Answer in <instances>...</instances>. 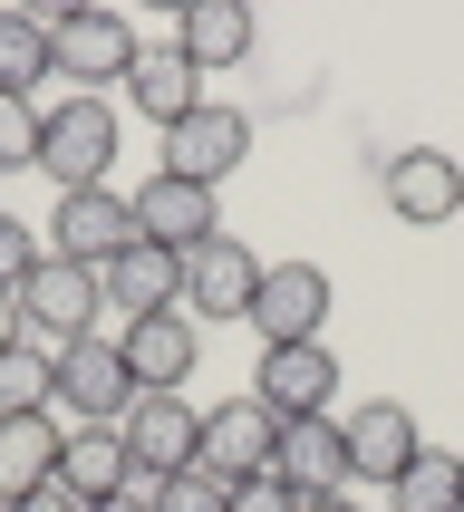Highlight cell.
Instances as JSON below:
<instances>
[{
	"label": "cell",
	"instance_id": "obj_1",
	"mask_svg": "<svg viewBox=\"0 0 464 512\" xmlns=\"http://www.w3.org/2000/svg\"><path fill=\"white\" fill-rule=\"evenodd\" d=\"M116 445H126V464H136V484H126V493H145V503H155V493H165L174 474H194L203 406H184V387H145V397L126 406Z\"/></svg>",
	"mask_w": 464,
	"mask_h": 512
},
{
	"label": "cell",
	"instance_id": "obj_2",
	"mask_svg": "<svg viewBox=\"0 0 464 512\" xmlns=\"http://www.w3.org/2000/svg\"><path fill=\"white\" fill-rule=\"evenodd\" d=\"M10 310H20V339L68 348V339H97V310H107V290H97V271H78V261L39 252V261L20 271V290H10Z\"/></svg>",
	"mask_w": 464,
	"mask_h": 512
},
{
	"label": "cell",
	"instance_id": "obj_3",
	"mask_svg": "<svg viewBox=\"0 0 464 512\" xmlns=\"http://www.w3.org/2000/svg\"><path fill=\"white\" fill-rule=\"evenodd\" d=\"M107 165H116V97H58V107H39V174L58 194L107 184Z\"/></svg>",
	"mask_w": 464,
	"mask_h": 512
},
{
	"label": "cell",
	"instance_id": "obj_4",
	"mask_svg": "<svg viewBox=\"0 0 464 512\" xmlns=\"http://www.w3.org/2000/svg\"><path fill=\"white\" fill-rule=\"evenodd\" d=\"M136 29L116 20V10H58L49 20V68L68 78V97H107V87L136 78Z\"/></svg>",
	"mask_w": 464,
	"mask_h": 512
},
{
	"label": "cell",
	"instance_id": "obj_5",
	"mask_svg": "<svg viewBox=\"0 0 464 512\" xmlns=\"http://www.w3.org/2000/svg\"><path fill=\"white\" fill-rule=\"evenodd\" d=\"M271 455H281V416L261 397H223V406H203V445H194V474L213 493L232 484H252V474H271Z\"/></svg>",
	"mask_w": 464,
	"mask_h": 512
},
{
	"label": "cell",
	"instance_id": "obj_6",
	"mask_svg": "<svg viewBox=\"0 0 464 512\" xmlns=\"http://www.w3.org/2000/svg\"><path fill=\"white\" fill-rule=\"evenodd\" d=\"M136 397H145V387L126 377L116 339H68V348H58V387H49L58 416H78V426H126Z\"/></svg>",
	"mask_w": 464,
	"mask_h": 512
},
{
	"label": "cell",
	"instance_id": "obj_7",
	"mask_svg": "<svg viewBox=\"0 0 464 512\" xmlns=\"http://www.w3.org/2000/svg\"><path fill=\"white\" fill-rule=\"evenodd\" d=\"M49 252L78 261V271H107L116 252H136V203L116 184H87V194H58L49 213Z\"/></svg>",
	"mask_w": 464,
	"mask_h": 512
},
{
	"label": "cell",
	"instance_id": "obj_8",
	"mask_svg": "<svg viewBox=\"0 0 464 512\" xmlns=\"http://www.w3.org/2000/svg\"><path fill=\"white\" fill-rule=\"evenodd\" d=\"M126 203H136V242H155V252H174V261L203 252V242L223 232V213H213V184H184V174H165V165L145 174Z\"/></svg>",
	"mask_w": 464,
	"mask_h": 512
},
{
	"label": "cell",
	"instance_id": "obj_9",
	"mask_svg": "<svg viewBox=\"0 0 464 512\" xmlns=\"http://www.w3.org/2000/svg\"><path fill=\"white\" fill-rule=\"evenodd\" d=\"M252 329H261V348H310L329 329V271L319 261H271L261 300H252Z\"/></svg>",
	"mask_w": 464,
	"mask_h": 512
},
{
	"label": "cell",
	"instance_id": "obj_10",
	"mask_svg": "<svg viewBox=\"0 0 464 512\" xmlns=\"http://www.w3.org/2000/svg\"><path fill=\"white\" fill-rule=\"evenodd\" d=\"M387 213L416 232L455 223L464 213V155H445V145H406V155H387Z\"/></svg>",
	"mask_w": 464,
	"mask_h": 512
},
{
	"label": "cell",
	"instance_id": "obj_11",
	"mask_svg": "<svg viewBox=\"0 0 464 512\" xmlns=\"http://www.w3.org/2000/svg\"><path fill=\"white\" fill-rule=\"evenodd\" d=\"M252 397L271 406L281 426H300V416H329V397H339V358H329V339H310V348H261Z\"/></svg>",
	"mask_w": 464,
	"mask_h": 512
},
{
	"label": "cell",
	"instance_id": "obj_12",
	"mask_svg": "<svg viewBox=\"0 0 464 512\" xmlns=\"http://www.w3.org/2000/svg\"><path fill=\"white\" fill-rule=\"evenodd\" d=\"M261 271L271 261H252L232 232H213L203 252H184V319H252V300H261Z\"/></svg>",
	"mask_w": 464,
	"mask_h": 512
},
{
	"label": "cell",
	"instance_id": "obj_13",
	"mask_svg": "<svg viewBox=\"0 0 464 512\" xmlns=\"http://www.w3.org/2000/svg\"><path fill=\"white\" fill-rule=\"evenodd\" d=\"M242 155H252V116H242V107H213V97L165 136V174H184V184H223Z\"/></svg>",
	"mask_w": 464,
	"mask_h": 512
},
{
	"label": "cell",
	"instance_id": "obj_14",
	"mask_svg": "<svg viewBox=\"0 0 464 512\" xmlns=\"http://www.w3.org/2000/svg\"><path fill=\"white\" fill-rule=\"evenodd\" d=\"M339 435H348V474L358 484H397L406 464L426 455V435H416V416L397 397H368L358 416H339Z\"/></svg>",
	"mask_w": 464,
	"mask_h": 512
},
{
	"label": "cell",
	"instance_id": "obj_15",
	"mask_svg": "<svg viewBox=\"0 0 464 512\" xmlns=\"http://www.w3.org/2000/svg\"><path fill=\"white\" fill-rule=\"evenodd\" d=\"M116 358H126V377L136 387H184L194 377V358H203V329L184 310H145V319H126L116 329Z\"/></svg>",
	"mask_w": 464,
	"mask_h": 512
},
{
	"label": "cell",
	"instance_id": "obj_16",
	"mask_svg": "<svg viewBox=\"0 0 464 512\" xmlns=\"http://www.w3.org/2000/svg\"><path fill=\"white\" fill-rule=\"evenodd\" d=\"M271 474H281L300 503H329V493H348L358 474H348V435H339V416H300V426H281V455H271Z\"/></svg>",
	"mask_w": 464,
	"mask_h": 512
},
{
	"label": "cell",
	"instance_id": "obj_17",
	"mask_svg": "<svg viewBox=\"0 0 464 512\" xmlns=\"http://www.w3.org/2000/svg\"><path fill=\"white\" fill-rule=\"evenodd\" d=\"M58 455H68L58 406H39V416H0V503L49 493V484H58Z\"/></svg>",
	"mask_w": 464,
	"mask_h": 512
},
{
	"label": "cell",
	"instance_id": "obj_18",
	"mask_svg": "<svg viewBox=\"0 0 464 512\" xmlns=\"http://www.w3.org/2000/svg\"><path fill=\"white\" fill-rule=\"evenodd\" d=\"M97 290H107V310L145 319V310H184V261L155 252V242H136V252H116L107 271H97Z\"/></svg>",
	"mask_w": 464,
	"mask_h": 512
},
{
	"label": "cell",
	"instance_id": "obj_19",
	"mask_svg": "<svg viewBox=\"0 0 464 512\" xmlns=\"http://www.w3.org/2000/svg\"><path fill=\"white\" fill-rule=\"evenodd\" d=\"M126 484H136V464H126V445H116V426H78V435H68V455H58V493H68L78 512L116 503Z\"/></svg>",
	"mask_w": 464,
	"mask_h": 512
},
{
	"label": "cell",
	"instance_id": "obj_20",
	"mask_svg": "<svg viewBox=\"0 0 464 512\" xmlns=\"http://www.w3.org/2000/svg\"><path fill=\"white\" fill-rule=\"evenodd\" d=\"M126 97H136V116L155 126V136H174V126L203 107V68H194L184 49H145L136 78H126Z\"/></svg>",
	"mask_w": 464,
	"mask_h": 512
},
{
	"label": "cell",
	"instance_id": "obj_21",
	"mask_svg": "<svg viewBox=\"0 0 464 512\" xmlns=\"http://www.w3.org/2000/svg\"><path fill=\"white\" fill-rule=\"evenodd\" d=\"M174 49L194 58L203 78H213V68H242V58H252V10H242V0H194V10L174 20Z\"/></svg>",
	"mask_w": 464,
	"mask_h": 512
},
{
	"label": "cell",
	"instance_id": "obj_22",
	"mask_svg": "<svg viewBox=\"0 0 464 512\" xmlns=\"http://www.w3.org/2000/svg\"><path fill=\"white\" fill-rule=\"evenodd\" d=\"M49 68V20H29V10H0V97H39Z\"/></svg>",
	"mask_w": 464,
	"mask_h": 512
},
{
	"label": "cell",
	"instance_id": "obj_23",
	"mask_svg": "<svg viewBox=\"0 0 464 512\" xmlns=\"http://www.w3.org/2000/svg\"><path fill=\"white\" fill-rule=\"evenodd\" d=\"M387 512H464V455H416L397 474V484H387Z\"/></svg>",
	"mask_w": 464,
	"mask_h": 512
},
{
	"label": "cell",
	"instance_id": "obj_24",
	"mask_svg": "<svg viewBox=\"0 0 464 512\" xmlns=\"http://www.w3.org/2000/svg\"><path fill=\"white\" fill-rule=\"evenodd\" d=\"M58 387V348L20 339V348H0V416H39Z\"/></svg>",
	"mask_w": 464,
	"mask_h": 512
},
{
	"label": "cell",
	"instance_id": "obj_25",
	"mask_svg": "<svg viewBox=\"0 0 464 512\" xmlns=\"http://www.w3.org/2000/svg\"><path fill=\"white\" fill-rule=\"evenodd\" d=\"M39 165V97H0V174Z\"/></svg>",
	"mask_w": 464,
	"mask_h": 512
},
{
	"label": "cell",
	"instance_id": "obj_26",
	"mask_svg": "<svg viewBox=\"0 0 464 512\" xmlns=\"http://www.w3.org/2000/svg\"><path fill=\"white\" fill-rule=\"evenodd\" d=\"M29 261H39V242H29V223H20V213H0V300L20 290V271H29Z\"/></svg>",
	"mask_w": 464,
	"mask_h": 512
},
{
	"label": "cell",
	"instance_id": "obj_27",
	"mask_svg": "<svg viewBox=\"0 0 464 512\" xmlns=\"http://www.w3.org/2000/svg\"><path fill=\"white\" fill-rule=\"evenodd\" d=\"M223 503H232V512H300V493H290L281 474H252V484H232Z\"/></svg>",
	"mask_w": 464,
	"mask_h": 512
},
{
	"label": "cell",
	"instance_id": "obj_28",
	"mask_svg": "<svg viewBox=\"0 0 464 512\" xmlns=\"http://www.w3.org/2000/svg\"><path fill=\"white\" fill-rule=\"evenodd\" d=\"M155 512H232V503H223L213 484H203V474H174V484L155 493Z\"/></svg>",
	"mask_w": 464,
	"mask_h": 512
},
{
	"label": "cell",
	"instance_id": "obj_29",
	"mask_svg": "<svg viewBox=\"0 0 464 512\" xmlns=\"http://www.w3.org/2000/svg\"><path fill=\"white\" fill-rule=\"evenodd\" d=\"M10 512H78V503H68V493L49 484V493H20V503H10Z\"/></svg>",
	"mask_w": 464,
	"mask_h": 512
},
{
	"label": "cell",
	"instance_id": "obj_30",
	"mask_svg": "<svg viewBox=\"0 0 464 512\" xmlns=\"http://www.w3.org/2000/svg\"><path fill=\"white\" fill-rule=\"evenodd\" d=\"M0 348H20V310L10 300H0Z\"/></svg>",
	"mask_w": 464,
	"mask_h": 512
},
{
	"label": "cell",
	"instance_id": "obj_31",
	"mask_svg": "<svg viewBox=\"0 0 464 512\" xmlns=\"http://www.w3.org/2000/svg\"><path fill=\"white\" fill-rule=\"evenodd\" d=\"M97 512H155V503H145V493H116V503H97Z\"/></svg>",
	"mask_w": 464,
	"mask_h": 512
},
{
	"label": "cell",
	"instance_id": "obj_32",
	"mask_svg": "<svg viewBox=\"0 0 464 512\" xmlns=\"http://www.w3.org/2000/svg\"><path fill=\"white\" fill-rule=\"evenodd\" d=\"M300 512H358V503H348V493H329V503H300Z\"/></svg>",
	"mask_w": 464,
	"mask_h": 512
},
{
	"label": "cell",
	"instance_id": "obj_33",
	"mask_svg": "<svg viewBox=\"0 0 464 512\" xmlns=\"http://www.w3.org/2000/svg\"><path fill=\"white\" fill-rule=\"evenodd\" d=\"M0 512H10V503H0Z\"/></svg>",
	"mask_w": 464,
	"mask_h": 512
}]
</instances>
